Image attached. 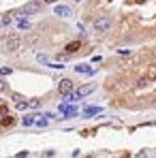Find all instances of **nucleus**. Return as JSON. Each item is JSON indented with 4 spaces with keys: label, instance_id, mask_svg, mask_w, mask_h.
<instances>
[{
    "label": "nucleus",
    "instance_id": "obj_1",
    "mask_svg": "<svg viewBox=\"0 0 156 158\" xmlns=\"http://www.w3.org/2000/svg\"><path fill=\"white\" fill-rule=\"evenodd\" d=\"M92 28H94V32H107V30L111 28V19H109V17H96L94 24H92Z\"/></svg>",
    "mask_w": 156,
    "mask_h": 158
},
{
    "label": "nucleus",
    "instance_id": "obj_2",
    "mask_svg": "<svg viewBox=\"0 0 156 158\" xmlns=\"http://www.w3.org/2000/svg\"><path fill=\"white\" fill-rule=\"evenodd\" d=\"M39 11H41V4H39V2H28V4H24V9H22L19 17H26V15H34V13H39Z\"/></svg>",
    "mask_w": 156,
    "mask_h": 158
},
{
    "label": "nucleus",
    "instance_id": "obj_3",
    "mask_svg": "<svg viewBox=\"0 0 156 158\" xmlns=\"http://www.w3.org/2000/svg\"><path fill=\"white\" fill-rule=\"evenodd\" d=\"M4 49H6V52H17V49H19V36H17V34H11V36L6 39V43H4Z\"/></svg>",
    "mask_w": 156,
    "mask_h": 158
},
{
    "label": "nucleus",
    "instance_id": "obj_4",
    "mask_svg": "<svg viewBox=\"0 0 156 158\" xmlns=\"http://www.w3.org/2000/svg\"><path fill=\"white\" fill-rule=\"evenodd\" d=\"M58 92L64 94V96L73 94V81H71V79H62V81L58 83Z\"/></svg>",
    "mask_w": 156,
    "mask_h": 158
},
{
    "label": "nucleus",
    "instance_id": "obj_5",
    "mask_svg": "<svg viewBox=\"0 0 156 158\" xmlns=\"http://www.w3.org/2000/svg\"><path fill=\"white\" fill-rule=\"evenodd\" d=\"M96 90V85L94 83H88V85H81L79 90H75L73 94H75V98H83V96H88V94H92Z\"/></svg>",
    "mask_w": 156,
    "mask_h": 158
},
{
    "label": "nucleus",
    "instance_id": "obj_6",
    "mask_svg": "<svg viewBox=\"0 0 156 158\" xmlns=\"http://www.w3.org/2000/svg\"><path fill=\"white\" fill-rule=\"evenodd\" d=\"M53 13H56V15H60V17H71V15H73L71 6H66V4H56Z\"/></svg>",
    "mask_w": 156,
    "mask_h": 158
},
{
    "label": "nucleus",
    "instance_id": "obj_7",
    "mask_svg": "<svg viewBox=\"0 0 156 158\" xmlns=\"http://www.w3.org/2000/svg\"><path fill=\"white\" fill-rule=\"evenodd\" d=\"M60 111L64 113V118H73V115H77V107L66 105V103H62V105H60Z\"/></svg>",
    "mask_w": 156,
    "mask_h": 158
},
{
    "label": "nucleus",
    "instance_id": "obj_8",
    "mask_svg": "<svg viewBox=\"0 0 156 158\" xmlns=\"http://www.w3.org/2000/svg\"><path fill=\"white\" fill-rule=\"evenodd\" d=\"M75 73H83V75H92V73H94V69H92V66H88V64H77V66H75Z\"/></svg>",
    "mask_w": 156,
    "mask_h": 158
},
{
    "label": "nucleus",
    "instance_id": "obj_9",
    "mask_svg": "<svg viewBox=\"0 0 156 158\" xmlns=\"http://www.w3.org/2000/svg\"><path fill=\"white\" fill-rule=\"evenodd\" d=\"M36 120H39V115L30 113V115H26V118L22 120V124H24V126H34V124H36Z\"/></svg>",
    "mask_w": 156,
    "mask_h": 158
},
{
    "label": "nucleus",
    "instance_id": "obj_10",
    "mask_svg": "<svg viewBox=\"0 0 156 158\" xmlns=\"http://www.w3.org/2000/svg\"><path fill=\"white\" fill-rule=\"evenodd\" d=\"M101 113H103L101 107H88V109H83V115H101Z\"/></svg>",
    "mask_w": 156,
    "mask_h": 158
},
{
    "label": "nucleus",
    "instance_id": "obj_11",
    "mask_svg": "<svg viewBox=\"0 0 156 158\" xmlns=\"http://www.w3.org/2000/svg\"><path fill=\"white\" fill-rule=\"evenodd\" d=\"M15 24H17L19 30H28V28H30V22H28L26 17H17V22H15Z\"/></svg>",
    "mask_w": 156,
    "mask_h": 158
},
{
    "label": "nucleus",
    "instance_id": "obj_12",
    "mask_svg": "<svg viewBox=\"0 0 156 158\" xmlns=\"http://www.w3.org/2000/svg\"><path fill=\"white\" fill-rule=\"evenodd\" d=\"M79 47H81V45H79V41H73V43H69V45H66L64 49H66V53H75Z\"/></svg>",
    "mask_w": 156,
    "mask_h": 158
},
{
    "label": "nucleus",
    "instance_id": "obj_13",
    "mask_svg": "<svg viewBox=\"0 0 156 158\" xmlns=\"http://www.w3.org/2000/svg\"><path fill=\"white\" fill-rule=\"evenodd\" d=\"M15 122V118L13 115H4V120H2V128H6V126H11Z\"/></svg>",
    "mask_w": 156,
    "mask_h": 158
},
{
    "label": "nucleus",
    "instance_id": "obj_14",
    "mask_svg": "<svg viewBox=\"0 0 156 158\" xmlns=\"http://www.w3.org/2000/svg\"><path fill=\"white\" fill-rule=\"evenodd\" d=\"M36 60H39L41 64H47V66H49V58H47L45 53H39V56H36Z\"/></svg>",
    "mask_w": 156,
    "mask_h": 158
},
{
    "label": "nucleus",
    "instance_id": "obj_15",
    "mask_svg": "<svg viewBox=\"0 0 156 158\" xmlns=\"http://www.w3.org/2000/svg\"><path fill=\"white\" fill-rule=\"evenodd\" d=\"M13 73V69H9V66H2L0 69V77H6V75H11Z\"/></svg>",
    "mask_w": 156,
    "mask_h": 158
},
{
    "label": "nucleus",
    "instance_id": "obj_16",
    "mask_svg": "<svg viewBox=\"0 0 156 158\" xmlns=\"http://www.w3.org/2000/svg\"><path fill=\"white\" fill-rule=\"evenodd\" d=\"M15 107H17L19 111H24V109H28V107H30V105H28L26 101H17V103H15Z\"/></svg>",
    "mask_w": 156,
    "mask_h": 158
},
{
    "label": "nucleus",
    "instance_id": "obj_17",
    "mask_svg": "<svg viewBox=\"0 0 156 158\" xmlns=\"http://www.w3.org/2000/svg\"><path fill=\"white\" fill-rule=\"evenodd\" d=\"M0 19H2V26H9V24L13 22V17H11V15H4V17H0Z\"/></svg>",
    "mask_w": 156,
    "mask_h": 158
},
{
    "label": "nucleus",
    "instance_id": "obj_18",
    "mask_svg": "<svg viewBox=\"0 0 156 158\" xmlns=\"http://www.w3.org/2000/svg\"><path fill=\"white\" fill-rule=\"evenodd\" d=\"M28 105L32 107V109H39L41 107V101H28Z\"/></svg>",
    "mask_w": 156,
    "mask_h": 158
},
{
    "label": "nucleus",
    "instance_id": "obj_19",
    "mask_svg": "<svg viewBox=\"0 0 156 158\" xmlns=\"http://www.w3.org/2000/svg\"><path fill=\"white\" fill-rule=\"evenodd\" d=\"M52 69H56V71H60V69H64V64L62 62H53V64H49Z\"/></svg>",
    "mask_w": 156,
    "mask_h": 158
},
{
    "label": "nucleus",
    "instance_id": "obj_20",
    "mask_svg": "<svg viewBox=\"0 0 156 158\" xmlns=\"http://www.w3.org/2000/svg\"><path fill=\"white\" fill-rule=\"evenodd\" d=\"M4 115H9V113H6V107L2 105V107H0V118H4Z\"/></svg>",
    "mask_w": 156,
    "mask_h": 158
},
{
    "label": "nucleus",
    "instance_id": "obj_21",
    "mask_svg": "<svg viewBox=\"0 0 156 158\" xmlns=\"http://www.w3.org/2000/svg\"><path fill=\"white\" fill-rule=\"evenodd\" d=\"M4 88H6V83H4V81H2V79H0V92H2V90H4Z\"/></svg>",
    "mask_w": 156,
    "mask_h": 158
},
{
    "label": "nucleus",
    "instance_id": "obj_22",
    "mask_svg": "<svg viewBox=\"0 0 156 158\" xmlns=\"http://www.w3.org/2000/svg\"><path fill=\"white\" fill-rule=\"evenodd\" d=\"M45 2H47V4H53V2H58V0H45Z\"/></svg>",
    "mask_w": 156,
    "mask_h": 158
},
{
    "label": "nucleus",
    "instance_id": "obj_23",
    "mask_svg": "<svg viewBox=\"0 0 156 158\" xmlns=\"http://www.w3.org/2000/svg\"><path fill=\"white\" fill-rule=\"evenodd\" d=\"M75 2H81V0H75Z\"/></svg>",
    "mask_w": 156,
    "mask_h": 158
},
{
    "label": "nucleus",
    "instance_id": "obj_24",
    "mask_svg": "<svg viewBox=\"0 0 156 158\" xmlns=\"http://www.w3.org/2000/svg\"><path fill=\"white\" fill-rule=\"evenodd\" d=\"M0 24H2V19H0Z\"/></svg>",
    "mask_w": 156,
    "mask_h": 158
}]
</instances>
